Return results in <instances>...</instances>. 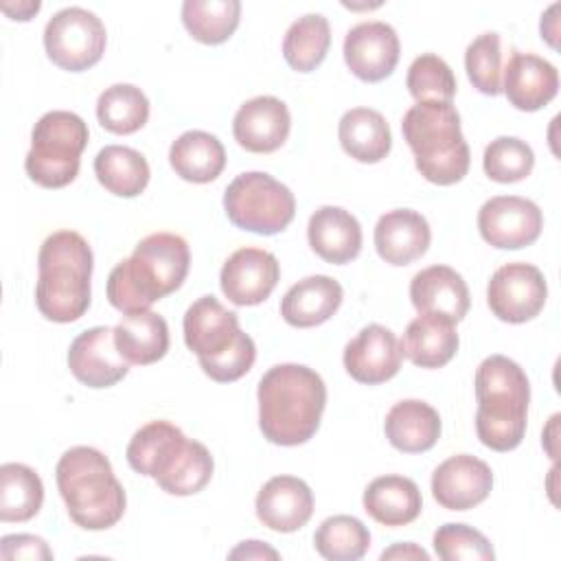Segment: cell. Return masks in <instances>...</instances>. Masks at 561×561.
I'll use <instances>...</instances> for the list:
<instances>
[{
  "label": "cell",
  "instance_id": "5bb4252c",
  "mask_svg": "<svg viewBox=\"0 0 561 561\" xmlns=\"http://www.w3.org/2000/svg\"><path fill=\"white\" fill-rule=\"evenodd\" d=\"M68 366L88 388H110L129 373V362L118 353L110 327H92L79 333L68 348Z\"/></svg>",
  "mask_w": 561,
  "mask_h": 561
},
{
  "label": "cell",
  "instance_id": "4dcf8cb0",
  "mask_svg": "<svg viewBox=\"0 0 561 561\" xmlns=\"http://www.w3.org/2000/svg\"><path fill=\"white\" fill-rule=\"evenodd\" d=\"M401 351L414 366H445L458 351V333L454 322L419 313V318H414L403 333Z\"/></svg>",
  "mask_w": 561,
  "mask_h": 561
},
{
  "label": "cell",
  "instance_id": "277c9868",
  "mask_svg": "<svg viewBox=\"0 0 561 561\" xmlns=\"http://www.w3.org/2000/svg\"><path fill=\"white\" fill-rule=\"evenodd\" d=\"M92 250L75 230L48 234L37 254L35 305L53 322H75L90 307Z\"/></svg>",
  "mask_w": 561,
  "mask_h": 561
},
{
  "label": "cell",
  "instance_id": "7c38bea8",
  "mask_svg": "<svg viewBox=\"0 0 561 561\" xmlns=\"http://www.w3.org/2000/svg\"><path fill=\"white\" fill-rule=\"evenodd\" d=\"M399 50L401 46L397 31L381 20L355 24L348 28L342 46L348 70L368 83L392 75L399 61Z\"/></svg>",
  "mask_w": 561,
  "mask_h": 561
},
{
  "label": "cell",
  "instance_id": "f6af8a7d",
  "mask_svg": "<svg viewBox=\"0 0 561 561\" xmlns=\"http://www.w3.org/2000/svg\"><path fill=\"white\" fill-rule=\"evenodd\" d=\"M230 559H278V552L270 548L263 541H241L234 550L228 554Z\"/></svg>",
  "mask_w": 561,
  "mask_h": 561
},
{
  "label": "cell",
  "instance_id": "d6a6232c",
  "mask_svg": "<svg viewBox=\"0 0 561 561\" xmlns=\"http://www.w3.org/2000/svg\"><path fill=\"white\" fill-rule=\"evenodd\" d=\"M44 502L42 478L22 462H4L0 467V519L28 522Z\"/></svg>",
  "mask_w": 561,
  "mask_h": 561
},
{
  "label": "cell",
  "instance_id": "52a82bcc",
  "mask_svg": "<svg viewBox=\"0 0 561 561\" xmlns=\"http://www.w3.org/2000/svg\"><path fill=\"white\" fill-rule=\"evenodd\" d=\"M88 136V125L79 114L66 110L46 112L31 131V149L24 158L28 178L44 188L70 184L79 173Z\"/></svg>",
  "mask_w": 561,
  "mask_h": 561
},
{
  "label": "cell",
  "instance_id": "ffe728a7",
  "mask_svg": "<svg viewBox=\"0 0 561 561\" xmlns=\"http://www.w3.org/2000/svg\"><path fill=\"white\" fill-rule=\"evenodd\" d=\"M289 127V110L276 96H254L232 118L234 140L252 153L276 151L287 140Z\"/></svg>",
  "mask_w": 561,
  "mask_h": 561
},
{
  "label": "cell",
  "instance_id": "9c48e42d",
  "mask_svg": "<svg viewBox=\"0 0 561 561\" xmlns=\"http://www.w3.org/2000/svg\"><path fill=\"white\" fill-rule=\"evenodd\" d=\"M107 33L96 13L83 7L59 9L44 28L48 59L70 72L92 68L105 50Z\"/></svg>",
  "mask_w": 561,
  "mask_h": 561
},
{
  "label": "cell",
  "instance_id": "5b68a950",
  "mask_svg": "<svg viewBox=\"0 0 561 561\" xmlns=\"http://www.w3.org/2000/svg\"><path fill=\"white\" fill-rule=\"evenodd\" d=\"M55 478L68 515L77 526L105 530L123 517L125 491L103 451L88 445L70 447L59 458Z\"/></svg>",
  "mask_w": 561,
  "mask_h": 561
},
{
  "label": "cell",
  "instance_id": "ee69618b",
  "mask_svg": "<svg viewBox=\"0 0 561 561\" xmlns=\"http://www.w3.org/2000/svg\"><path fill=\"white\" fill-rule=\"evenodd\" d=\"M0 557L13 559H53V550L42 537L35 535H4L0 539Z\"/></svg>",
  "mask_w": 561,
  "mask_h": 561
},
{
  "label": "cell",
  "instance_id": "6da1fadb",
  "mask_svg": "<svg viewBox=\"0 0 561 561\" xmlns=\"http://www.w3.org/2000/svg\"><path fill=\"white\" fill-rule=\"evenodd\" d=\"M259 427L283 447L307 443L320 427L327 405L322 377L302 364H276L259 381Z\"/></svg>",
  "mask_w": 561,
  "mask_h": 561
},
{
  "label": "cell",
  "instance_id": "1f68e13d",
  "mask_svg": "<svg viewBox=\"0 0 561 561\" xmlns=\"http://www.w3.org/2000/svg\"><path fill=\"white\" fill-rule=\"evenodd\" d=\"M94 175L110 193L136 197L145 191L151 173L140 151L125 145H105L94 158Z\"/></svg>",
  "mask_w": 561,
  "mask_h": 561
},
{
  "label": "cell",
  "instance_id": "cb8c5ba5",
  "mask_svg": "<svg viewBox=\"0 0 561 561\" xmlns=\"http://www.w3.org/2000/svg\"><path fill=\"white\" fill-rule=\"evenodd\" d=\"M307 239L320 259L333 265H344L362 250V226L348 210L340 206H322L309 217Z\"/></svg>",
  "mask_w": 561,
  "mask_h": 561
},
{
  "label": "cell",
  "instance_id": "3957f363",
  "mask_svg": "<svg viewBox=\"0 0 561 561\" xmlns=\"http://www.w3.org/2000/svg\"><path fill=\"white\" fill-rule=\"evenodd\" d=\"M476 432L484 447L515 449L526 434L530 383L524 368L504 357L489 355L476 370Z\"/></svg>",
  "mask_w": 561,
  "mask_h": 561
},
{
  "label": "cell",
  "instance_id": "83f0119b",
  "mask_svg": "<svg viewBox=\"0 0 561 561\" xmlns=\"http://www.w3.org/2000/svg\"><path fill=\"white\" fill-rule=\"evenodd\" d=\"M114 342L129 364L147 366L167 355L169 324L156 311L125 313L114 327Z\"/></svg>",
  "mask_w": 561,
  "mask_h": 561
},
{
  "label": "cell",
  "instance_id": "e575fe53",
  "mask_svg": "<svg viewBox=\"0 0 561 561\" xmlns=\"http://www.w3.org/2000/svg\"><path fill=\"white\" fill-rule=\"evenodd\" d=\"M239 0H184L182 22L193 39L202 44H221L239 26Z\"/></svg>",
  "mask_w": 561,
  "mask_h": 561
},
{
  "label": "cell",
  "instance_id": "d4e9b609",
  "mask_svg": "<svg viewBox=\"0 0 561 561\" xmlns=\"http://www.w3.org/2000/svg\"><path fill=\"white\" fill-rule=\"evenodd\" d=\"M342 285L324 274L307 276L291 285L280 300V316L287 324L309 329L327 322L342 305Z\"/></svg>",
  "mask_w": 561,
  "mask_h": 561
},
{
  "label": "cell",
  "instance_id": "c3c4849f",
  "mask_svg": "<svg viewBox=\"0 0 561 561\" xmlns=\"http://www.w3.org/2000/svg\"><path fill=\"white\" fill-rule=\"evenodd\" d=\"M557 7H559V4H552V7L546 11V15H541V37H546L552 48H557V42H554V35H557V18H552V13H554Z\"/></svg>",
  "mask_w": 561,
  "mask_h": 561
},
{
  "label": "cell",
  "instance_id": "2e32d148",
  "mask_svg": "<svg viewBox=\"0 0 561 561\" xmlns=\"http://www.w3.org/2000/svg\"><path fill=\"white\" fill-rule=\"evenodd\" d=\"M403 351L399 337L381 327H364L346 346H344V368L359 383H383L392 379L401 368Z\"/></svg>",
  "mask_w": 561,
  "mask_h": 561
},
{
  "label": "cell",
  "instance_id": "f546056e",
  "mask_svg": "<svg viewBox=\"0 0 561 561\" xmlns=\"http://www.w3.org/2000/svg\"><path fill=\"white\" fill-rule=\"evenodd\" d=\"M337 136L342 149L366 164L383 160L392 147L390 127L381 112L373 107H353L344 112L337 125Z\"/></svg>",
  "mask_w": 561,
  "mask_h": 561
},
{
  "label": "cell",
  "instance_id": "b9f144b4",
  "mask_svg": "<svg viewBox=\"0 0 561 561\" xmlns=\"http://www.w3.org/2000/svg\"><path fill=\"white\" fill-rule=\"evenodd\" d=\"M434 550L443 561H493L491 541L467 524H443L434 533Z\"/></svg>",
  "mask_w": 561,
  "mask_h": 561
},
{
  "label": "cell",
  "instance_id": "4316f807",
  "mask_svg": "<svg viewBox=\"0 0 561 561\" xmlns=\"http://www.w3.org/2000/svg\"><path fill=\"white\" fill-rule=\"evenodd\" d=\"M421 491L405 476H379L364 491V511L383 526H405L421 515Z\"/></svg>",
  "mask_w": 561,
  "mask_h": 561
},
{
  "label": "cell",
  "instance_id": "7a4b0ae2",
  "mask_svg": "<svg viewBox=\"0 0 561 561\" xmlns=\"http://www.w3.org/2000/svg\"><path fill=\"white\" fill-rule=\"evenodd\" d=\"M191 265L188 243L173 232H153L138 241L129 259L114 265L107 276V300L121 313L149 311L175 291Z\"/></svg>",
  "mask_w": 561,
  "mask_h": 561
},
{
  "label": "cell",
  "instance_id": "60d3db41",
  "mask_svg": "<svg viewBox=\"0 0 561 561\" xmlns=\"http://www.w3.org/2000/svg\"><path fill=\"white\" fill-rule=\"evenodd\" d=\"M465 70L476 90L489 96L502 92V48L500 35L486 31L478 35L465 50Z\"/></svg>",
  "mask_w": 561,
  "mask_h": 561
},
{
  "label": "cell",
  "instance_id": "8992f818",
  "mask_svg": "<svg viewBox=\"0 0 561 561\" xmlns=\"http://www.w3.org/2000/svg\"><path fill=\"white\" fill-rule=\"evenodd\" d=\"M401 131L414 153L419 173L438 186L460 182L469 171V145L460 129V114L451 103L423 101L401 121Z\"/></svg>",
  "mask_w": 561,
  "mask_h": 561
},
{
  "label": "cell",
  "instance_id": "ac0fdd59",
  "mask_svg": "<svg viewBox=\"0 0 561 561\" xmlns=\"http://www.w3.org/2000/svg\"><path fill=\"white\" fill-rule=\"evenodd\" d=\"M184 342L197 362L226 353L239 337V316L228 311L215 296L197 298L184 313Z\"/></svg>",
  "mask_w": 561,
  "mask_h": 561
},
{
  "label": "cell",
  "instance_id": "9a60e30c",
  "mask_svg": "<svg viewBox=\"0 0 561 561\" xmlns=\"http://www.w3.org/2000/svg\"><path fill=\"white\" fill-rule=\"evenodd\" d=\"M493 486L491 467L469 454L443 460L432 473V495L447 511H467L486 500Z\"/></svg>",
  "mask_w": 561,
  "mask_h": 561
},
{
  "label": "cell",
  "instance_id": "30bf717a",
  "mask_svg": "<svg viewBox=\"0 0 561 561\" xmlns=\"http://www.w3.org/2000/svg\"><path fill=\"white\" fill-rule=\"evenodd\" d=\"M548 298V285L539 267L530 263H506L497 267L486 287V302L495 318L522 324L539 316Z\"/></svg>",
  "mask_w": 561,
  "mask_h": 561
},
{
  "label": "cell",
  "instance_id": "7dc6e473",
  "mask_svg": "<svg viewBox=\"0 0 561 561\" xmlns=\"http://www.w3.org/2000/svg\"><path fill=\"white\" fill-rule=\"evenodd\" d=\"M39 2H18V4H11V2H2V11L7 15H11L13 20H31L33 13L39 11Z\"/></svg>",
  "mask_w": 561,
  "mask_h": 561
},
{
  "label": "cell",
  "instance_id": "f1b7e54d",
  "mask_svg": "<svg viewBox=\"0 0 561 561\" xmlns=\"http://www.w3.org/2000/svg\"><path fill=\"white\" fill-rule=\"evenodd\" d=\"M169 162L182 180L206 184L219 178L224 171L226 149L217 136L202 129H191L173 140Z\"/></svg>",
  "mask_w": 561,
  "mask_h": 561
},
{
  "label": "cell",
  "instance_id": "603a6c76",
  "mask_svg": "<svg viewBox=\"0 0 561 561\" xmlns=\"http://www.w3.org/2000/svg\"><path fill=\"white\" fill-rule=\"evenodd\" d=\"M186 443L188 438L173 423L149 421L134 432L125 456L136 473L160 480L175 465Z\"/></svg>",
  "mask_w": 561,
  "mask_h": 561
},
{
  "label": "cell",
  "instance_id": "681fc988",
  "mask_svg": "<svg viewBox=\"0 0 561 561\" xmlns=\"http://www.w3.org/2000/svg\"><path fill=\"white\" fill-rule=\"evenodd\" d=\"M557 421H559V414H554L552 419H550V432L552 434H543L546 438H543V445H546V449H548V454H550V458H557V447L552 445V440H554V430H557Z\"/></svg>",
  "mask_w": 561,
  "mask_h": 561
},
{
  "label": "cell",
  "instance_id": "74e56055",
  "mask_svg": "<svg viewBox=\"0 0 561 561\" xmlns=\"http://www.w3.org/2000/svg\"><path fill=\"white\" fill-rule=\"evenodd\" d=\"M213 469H215V462L206 445L188 438L175 465L169 469L167 476H162L156 482L164 493L193 495V493H199L210 482Z\"/></svg>",
  "mask_w": 561,
  "mask_h": 561
},
{
  "label": "cell",
  "instance_id": "836d02e7",
  "mask_svg": "<svg viewBox=\"0 0 561 561\" xmlns=\"http://www.w3.org/2000/svg\"><path fill=\"white\" fill-rule=\"evenodd\" d=\"M331 46V26L322 13H305L285 33L283 57L298 72H311L322 64Z\"/></svg>",
  "mask_w": 561,
  "mask_h": 561
},
{
  "label": "cell",
  "instance_id": "7402d4cb",
  "mask_svg": "<svg viewBox=\"0 0 561 561\" xmlns=\"http://www.w3.org/2000/svg\"><path fill=\"white\" fill-rule=\"evenodd\" d=\"M432 241L427 219L412 208H394L375 226L377 254L390 265H408L421 259Z\"/></svg>",
  "mask_w": 561,
  "mask_h": 561
},
{
  "label": "cell",
  "instance_id": "44dd1931",
  "mask_svg": "<svg viewBox=\"0 0 561 561\" xmlns=\"http://www.w3.org/2000/svg\"><path fill=\"white\" fill-rule=\"evenodd\" d=\"M256 517L276 533H294L313 515V493L296 476L270 478L256 495Z\"/></svg>",
  "mask_w": 561,
  "mask_h": 561
},
{
  "label": "cell",
  "instance_id": "8d00e7d4",
  "mask_svg": "<svg viewBox=\"0 0 561 561\" xmlns=\"http://www.w3.org/2000/svg\"><path fill=\"white\" fill-rule=\"evenodd\" d=\"M313 546L329 561H357L370 548V533L353 515H333L318 526Z\"/></svg>",
  "mask_w": 561,
  "mask_h": 561
},
{
  "label": "cell",
  "instance_id": "ab89813d",
  "mask_svg": "<svg viewBox=\"0 0 561 561\" xmlns=\"http://www.w3.org/2000/svg\"><path fill=\"white\" fill-rule=\"evenodd\" d=\"M482 167L491 180L500 184H511L530 175L535 167V153L530 145L522 138L500 136L486 145Z\"/></svg>",
  "mask_w": 561,
  "mask_h": 561
},
{
  "label": "cell",
  "instance_id": "8fae6325",
  "mask_svg": "<svg viewBox=\"0 0 561 561\" xmlns=\"http://www.w3.org/2000/svg\"><path fill=\"white\" fill-rule=\"evenodd\" d=\"M543 228L539 206L519 195H495L478 210V230L500 250H519L535 243Z\"/></svg>",
  "mask_w": 561,
  "mask_h": 561
},
{
  "label": "cell",
  "instance_id": "d6986e66",
  "mask_svg": "<svg viewBox=\"0 0 561 561\" xmlns=\"http://www.w3.org/2000/svg\"><path fill=\"white\" fill-rule=\"evenodd\" d=\"M502 72V92L508 103L522 112L541 110L557 96L559 72L539 55L513 50Z\"/></svg>",
  "mask_w": 561,
  "mask_h": 561
},
{
  "label": "cell",
  "instance_id": "d590c367",
  "mask_svg": "<svg viewBox=\"0 0 561 561\" xmlns=\"http://www.w3.org/2000/svg\"><path fill=\"white\" fill-rule=\"evenodd\" d=\"M96 118L112 134H134L149 118V99L131 83H114L99 94Z\"/></svg>",
  "mask_w": 561,
  "mask_h": 561
},
{
  "label": "cell",
  "instance_id": "7bdbcfd3",
  "mask_svg": "<svg viewBox=\"0 0 561 561\" xmlns=\"http://www.w3.org/2000/svg\"><path fill=\"white\" fill-rule=\"evenodd\" d=\"M254 359H256V346H254L252 337L241 331L237 342L226 353H221L213 359H204V362H199V366L213 381L228 383V381L241 379L252 368Z\"/></svg>",
  "mask_w": 561,
  "mask_h": 561
},
{
  "label": "cell",
  "instance_id": "f35d334b",
  "mask_svg": "<svg viewBox=\"0 0 561 561\" xmlns=\"http://www.w3.org/2000/svg\"><path fill=\"white\" fill-rule=\"evenodd\" d=\"M405 85L410 94L416 99V103H423V101L451 103L456 94V77L449 64L434 53H423L410 64Z\"/></svg>",
  "mask_w": 561,
  "mask_h": 561
},
{
  "label": "cell",
  "instance_id": "ba28073f",
  "mask_svg": "<svg viewBox=\"0 0 561 561\" xmlns=\"http://www.w3.org/2000/svg\"><path fill=\"white\" fill-rule=\"evenodd\" d=\"M228 219L248 232H283L296 213L294 193L265 171L239 173L224 193Z\"/></svg>",
  "mask_w": 561,
  "mask_h": 561
},
{
  "label": "cell",
  "instance_id": "bcb514c9",
  "mask_svg": "<svg viewBox=\"0 0 561 561\" xmlns=\"http://www.w3.org/2000/svg\"><path fill=\"white\" fill-rule=\"evenodd\" d=\"M386 559H403V561H410V559H421V561H427L430 559V554L423 550V548H419L416 543H394L392 548H388V550H383L381 552V561H386Z\"/></svg>",
  "mask_w": 561,
  "mask_h": 561
},
{
  "label": "cell",
  "instance_id": "e0dca14e",
  "mask_svg": "<svg viewBox=\"0 0 561 561\" xmlns=\"http://www.w3.org/2000/svg\"><path fill=\"white\" fill-rule=\"evenodd\" d=\"M410 300L423 316L460 322L471 305L465 278L449 265H430L410 280Z\"/></svg>",
  "mask_w": 561,
  "mask_h": 561
},
{
  "label": "cell",
  "instance_id": "484cf974",
  "mask_svg": "<svg viewBox=\"0 0 561 561\" xmlns=\"http://www.w3.org/2000/svg\"><path fill=\"white\" fill-rule=\"evenodd\" d=\"M383 432L394 449L421 454L436 445L440 436V416L421 399H403L388 410Z\"/></svg>",
  "mask_w": 561,
  "mask_h": 561
},
{
  "label": "cell",
  "instance_id": "4fadbf2b",
  "mask_svg": "<svg viewBox=\"0 0 561 561\" xmlns=\"http://www.w3.org/2000/svg\"><path fill=\"white\" fill-rule=\"evenodd\" d=\"M278 278L280 265L272 252L263 248H239L226 259L219 285L232 305L250 307L270 298Z\"/></svg>",
  "mask_w": 561,
  "mask_h": 561
}]
</instances>
